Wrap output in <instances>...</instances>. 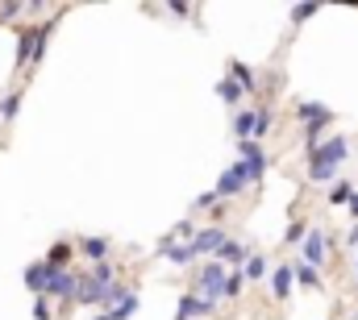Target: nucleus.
Wrapping results in <instances>:
<instances>
[{
    "label": "nucleus",
    "instance_id": "obj_24",
    "mask_svg": "<svg viewBox=\"0 0 358 320\" xmlns=\"http://www.w3.org/2000/svg\"><path fill=\"white\" fill-rule=\"evenodd\" d=\"M138 308H142V300H138V291H129V296H125L117 308H108V317H113V320H129Z\"/></svg>",
    "mask_w": 358,
    "mask_h": 320
},
{
    "label": "nucleus",
    "instance_id": "obj_31",
    "mask_svg": "<svg viewBox=\"0 0 358 320\" xmlns=\"http://www.w3.org/2000/svg\"><path fill=\"white\" fill-rule=\"evenodd\" d=\"M317 13H321L317 4H300V8H292V25H304V21H308V17H317Z\"/></svg>",
    "mask_w": 358,
    "mask_h": 320
},
{
    "label": "nucleus",
    "instance_id": "obj_34",
    "mask_svg": "<svg viewBox=\"0 0 358 320\" xmlns=\"http://www.w3.org/2000/svg\"><path fill=\"white\" fill-rule=\"evenodd\" d=\"M167 13H176V17H187V13H192V4H167Z\"/></svg>",
    "mask_w": 358,
    "mask_h": 320
},
{
    "label": "nucleus",
    "instance_id": "obj_37",
    "mask_svg": "<svg viewBox=\"0 0 358 320\" xmlns=\"http://www.w3.org/2000/svg\"><path fill=\"white\" fill-rule=\"evenodd\" d=\"M96 320H113V317H108V312H100V317H96Z\"/></svg>",
    "mask_w": 358,
    "mask_h": 320
},
{
    "label": "nucleus",
    "instance_id": "obj_2",
    "mask_svg": "<svg viewBox=\"0 0 358 320\" xmlns=\"http://www.w3.org/2000/svg\"><path fill=\"white\" fill-rule=\"evenodd\" d=\"M50 34H55V21H46V25H25V29H17V67L25 71V67H34V63H42V54H46V42H50Z\"/></svg>",
    "mask_w": 358,
    "mask_h": 320
},
{
    "label": "nucleus",
    "instance_id": "obj_21",
    "mask_svg": "<svg viewBox=\"0 0 358 320\" xmlns=\"http://www.w3.org/2000/svg\"><path fill=\"white\" fill-rule=\"evenodd\" d=\"M242 275H246V283H263V275H271V262L263 254H250L246 266H242Z\"/></svg>",
    "mask_w": 358,
    "mask_h": 320
},
{
    "label": "nucleus",
    "instance_id": "obj_12",
    "mask_svg": "<svg viewBox=\"0 0 358 320\" xmlns=\"http://www.w3.org/2000/svg\"><path fill=\"white\" fill-rule=\"evenodd\" d=\"M155 249H159V258H167L171 266H192V262H196V249H192V241H183V245H167V241H159Z\"/></svg>",
    "mask_w": 358,
    "mask_h": 320
},
{
    "label": "nucleus",
    "instance_id": "obj_8",
    "mask_svg": "<svg viewBox=\"0 0 358 320\" xmlns=\"http://www.w3.org/2000/svg\"><path fill=\"white\" fill-rule=\"evenodd\" d=\"M250 254H255V249H250L246 241H238V238H225V241H221V249H217V262H221L225 270H242Z\"/></svg>",
    "mask_w": 358,
    "mask_h": 320
},
{
    "label": "nucleus",
    "instance_id": "obj_32",
    "mask_svg": "<svg viewBox=\"0 0 358 320\" xmlns=\"http://www.w3.org/2000/svg\"><path fill=\"white\" fill-rule=\"evenodd\" d=\"M34 320H55V312H50V300H46V296H38V300H34Z\"/></svg>",
    "mask_w": 358,
    "mask_h": 320
},
{
    "label": "nucleus",
    "instance_id": "obj_1",
    "mask_svg": "<svg viewBox=\"0 0 358 320\" xmlns=\"http://www.w3.org/2000/svg\"><path fill=\"white\" fill-rule=\"evenodd\" d=\"M346 154H350V142L342 138V133H329L313 154H308V183H338V170L346 166Z\"/></svg>",
    "mask_w": 358,
    "mask_h": 320
},
{
    "label": "nucleus",
    "instance_id": "obj_29",
    "mask_svg": "<svg viewBox=\"0 0 358 320\" xmlns=\"http://www.w3.org/2000/svg\"><path fill=\"white\" fill-rule=\"evenodd\" d=\"M304 238H308V221H292L283 233V245H304Z\"/></svg>",
    "mask_w": 358,
    "mask_h": 320
},
{
    "label": "nucleus",
    "instance_id": "obj_16",
    "mask_svg": "<svg viewBox=\"0 0 358 320\" xmlns=\"http://www.w3.org/2000/svg\"><path fill=\"white\" fill-rule=\"evenodd\" d=\"M321 117H334V108L329 104H317V100H296V121L300 125H313Z\"/></svg>",
    "mask_w": 358,
    "mask_h": 320
},
{
    "label": "nucleus",
    "instance_id": "obj_27",
    "mask_svg": "<svg viewBox=\"0 0 358 320\" xmlns=\"http://www.w3.org/2000/svg\"><path fill=\"white\" fill-rule=\"evenodd\" d=\"M242 287H246V275H242V270H229V275H225V300H229V304L242 300Z\"/></svg>",
    "mask_w": 358,
    "mask_h": 320
},
{
    "label": "nucleus",
    "instance_id": "obj_9",
    "mask_svg": "<svg viewBox=\"0 0 358 320\" xmlns=\"http://www.w3.org/2000/svg\"><path fill=\"white\" fill-rule=\"evenodd\" d=\"M225 238H229V229H225V225H204V229H196V238H192L196 258H204V254H217Z\"/></svg>",
    "mask_w": 358,
    "mask_h": 320
},
{
    "label": "nucleus",
    "instance_id": "obj_19",
    "mask_svg": "<svg viewBox=\"0 0 358 320\" xmlns=\"http://www.w3.org/2000/svg\"><path fill=\"white\" fill-rule=\"evenodd\" d=\"M80 249L88 254L92 262H108V249H113V241H108V238H80Z\"/></svg>",
    "mask_w": 358,
    "mask_h": 320
},
{
    "label": "nucleus",
    "instance_id": "obj_7",
    "mask_svg": "<svg viewBox=\"0 0 358 320\" xmlns=\"http://www.w3.org/2000/svg\"><path fill=\"white\" fill-rule=\"evenodd\" d=\"M246 187H250V183H246V170H242V162H229V166L221 170V179H217V187H213V191H217L221 200H234V196H242Z\"/></svg>",
    "mask_w": 358,
    "mask_h": 320
},
{
    "label": "nucleus",
    "instance_id": "obj_4",
    "mask_svg": "<svg viewBox=\"0 0 358 320\" xmlns=\"http://www.w3.org/2000/svg\"><path fill=\"white\" fill-rule=\"evenodd\" d=\"M238 162L246 170V183H263V175H267V166H271V154L263 150V142H238Z\"/></svg>",
    "mask_w": 358,
    "mask_h": 320
},
{
    "label": "nucleus",
    "instance_id": "obj_20",
    "mask_svg": "<svg viewBox=\"0 0 358 320\" xmlns=\"http://www.w3.org/2000/svg\"><path fill=\"white\" fill-rule=\"evenodd\" d=\"M271 129H275V108H271V104L255 108V138H250V142H263Z\"/></svg>",
    "mask_w": 358,
    "mask_h": 320
},
{
    "label": "nucleus",
    "instance_id": "obj_22",
    "mask_svg": "<svg viewBox=\"0 0 358 320\" xmlns=\"http://www.w3.org/2000/svg\"><path fill=\"white\" fill-rule=\"evenodd\" d=\"M292 275H296V287H313V291H317V287H321V275H317V270H313V266H304V262H300V258H296V262H292Z\"/></svg>",
    "mask_w": 358,
    "mask_h": 320
},
{
    "label": "nucleus",
    "instance_id": "obj_5",
    "mask_svg": "<svg viewBox=\"0 0 358 320\" xmlns=\"http://www.w3.org/2000/svg\"><path fill=\"white\" fill-rule=\"evenodd\" d=\"M329 249H334V241L325 238V229H321V225H308V238L300 245V262L313 266V270H321V266H329V262H325Z\"/></svg>",
    "mask_w": 358,
    "mask_h": 320
},
{
    "label": "nucleus",
    "instance_id": "obj_38",
    "mask_svg": "<svg viewBox=\"0 0 358 320\" xmlns=\"http://www.w3.org/2000/svg\"><path fill=\"white\" fill-rule=\"evenodd\" d=\"M355 320H358V312H355Z\"/></svg>",
    "mask_w": 358,
    "mask_h": 320
},
{
    "label": "nucleus",
    "instance_id": "obj_36",
    "mask_svg": "<svg viewBox=\"0 0 358 320\" xmlns=\"http://www.w3.org/2000/svg\"><path fill=\"white\" fill-rule=\"evenodd\" d=\"M355 291H358V258H355Z\"/></svg>",
    "mask_w": 358,
    "mask_h": 320
},
{
    "label": "nucleus",
    "instance_id": "obj_13",
    "mask_svg": "<svg viewBox=\"0 0 358 320\" xmlns=\"http://www.w3.org/2000/svg\"><path fill=\"white\" fill-rule=\"evenodd\" d=\"M50 275H55V270H50L46 262H29V266H25V287H29L34 296H46V283H50Z\"/></svg>",
    "mask_w": 358,
    "mask_h": 320
},
{
    "label": "nucleus",
    "instance_id": "obj_23",
    "mask_svg": "<svg viewBox=\"0 0 358 320\" xmlns=\"http://www.w3.org/2000/svg\"><path fill=\"white\" fill-rule=\"evenodd\" d=\"M217 96H221V100H225V104H229V108H238V104H242V100H246V92H242V87H238V83L229 80V75H225V80L217 83Z\"/></svg>",
    "mask_w": 358,
    "mask_h": 320
},
{
    "label": "nucleus",
    "instance_id": "obj_17",
    "mask_svg": "<svg viewBox=\"0 0 358 320\" xmlns=\"http://www.w3.org/2000/svg\"><path fill=\"white\" fill-rule=\"evenodd\" d=\"M229 133H234L238 142H250V138H255V108H242V112H234V125H229Z\"/></svg>",
    "mask_w": 358,
    "mask_h": 320
},
{
    "label": "nucleus",
    "instance_id": "obj_35",
    "mask_svg": "<svg viewBox=\"0 0 358 320\" xmlns=\"http://www.w3.org/2000/svg\"><path fill=\"white\" fill-rule=\"evenodd\" d=\"M346 245H350V249H358V221H355V229L346 233Z\"/></svg>",
    "mask_w": 358,
    "mask_h": 320
},
{
    "label": "nucleus",
    "instance_id": "obj_33",
    "mask_svg": "<svg viewBox=\"0 0 358 320\" xmlns=\"http://www.w3.org/2000/svg\"><path fill=\"white\" fill-rule=\"evenodd\" d=\"M17 13H25V4H0V17H17Z\"/></svg>",
    "mask_w": 358,
    "mask_h": 320
},
{
    "label": "nucleus",
    "instance_id": "obj_11",
    "mask_svg": "<svg viewBox=\"0 0 358 320\" xmlns=\"http://www.w3.org/2000/svg\"><path fill=\"white\" fill-rule=\"evenodd\" d=\"M292 283H296V275H292V262H275L271 266V296L283 304V300H292Z\"/></svg>",
    "mask_w": 358,
    "mask_h": 320
},
{
    "label": "nucleus",
    "instance_id": "obj_25",
    "mask_svg": "<svg viewBox=\"0 0 358 320\" xmlns=\"http://www.w3.org/2000/svg\"><path fill=\"white\" fill-rule=\"evenodd\" d=\"M350 196H355V183H346V179H338V183H329V204H334V208H342V204H350Z\"/></svg>",
    "mask_w": 358,
    "mask_h": 320
},
{
    "label": "nucleus",
    "instance_id": "obj_28",
    "mask_svg": "<svg viewBox=\"0 0 358 320\" xmlns=\"http://www.w3.org/2000/svg\"><path fill=\"white\" fill-rule=\"evenodd\" d=\"M21 96H25V92H8V96L0 100V117H4V121H17V112H21Z\"/></svg>",
    "mask_w": 358,
    "mask_h": 320
},
{
    "label": "nucleus",
    "instance_id": "obj_15",
    "mask_svg": "<svg viewBox=\"0 0 358 320\" xmlns=\"http://www.w3.org/2000/svg\"><path fill=\"white\" fill-rule=\"evenodd\" d=\"M213 312V304H204L200 296H179V312H176V320H200V317H208Z\"/></svg>",
    "mask_w": 358,
    "mask_h": 320
},
{
    "label": "nucleus",
    "instance_id": "obj_14",
    "mask_svg": "<svg viewBox=\"0 0 358 320\" xmlns=\"http://www.w3.org/2000/svg\"><path fill=\"white\" fill-rule=\"evenodd\" d=\"M225 75L238 83V87H242L246 96H255V92H259V80H255V71H250V67H246L242 59H229V71H225Z\"/></svg>",
    "mask_w": 358,
    "mask_h": 320
},
{
    "label": "nucleus",
    "instance_id": "obj_6",
    "mask_svg": "<svg viewBox=\"0 0 358 320\" xmlns=\"http://www.w3.org/2000/svg\"><path fill=\"white\" fill-rule=\"evenodd\" d=\"M108 291H113V287L96 283L92 275H80V283H76V300H71V304H84V308H108Z\"/></svg>",
    "mask_w": 358,
    "mask_h": 320
},
{
    "label": "nucleus",
    "instance_id": "obj_18",
    "mask_svg": "<svg viewBox=\"0 0 358 320\" xmlns=\"http://www.w3.org/2000/svg\"><path fill=\"white\" fill-rule=\"evenodd\" d=\"M71 254H76V245H71V241H59V245H50V254H46L42 262H46L50 270H67V266H71Z\"/></svg>",
    "mask_w": 358,
    "mask_h": 320
},
{
    "label": "nucleus",
    "instance_id": "obj_26",
    "mask_svg": "<svg viewBox=\"0 0 358 320\" xmlns=\"http://www.w3.org/2000/svg\"><path fill=\"white\" fill-rule=\"evenodd\" d=\"M221 204H225V200H221L217 191H200V196L192 200V212H217Z\"/></svg>",
    "mask_w": 358,
    "mask_h": 320
},
{
    "label": "nucleus",
    "instance_id": "obj_3",
    "mask_svg": "<svg viewBox=\"0 0 358 320\" xmlns=\"http://www.w3.org/2000/svg\"><path fill=\"white\" fill-rule=\"evenodd\" d=\"M225 275H229V270H225L221 262H204V266L196 270V287H192V296H200V300L213 304V308L225 304Z\"/></svg>",
    "mask_w": 358,
    "mask_h": 320
},
{
    "label": "nucleus",
    "instance_id": "obj_10",
    "mask_svg": "<svg viewBox=\"0 0 358 320\" xmlns=\"http://www.w3.org/2000/svg\"><path fill=\"white\" fill-rule=\"evenodd\" d=\"M76 283H80V275H71V270H55L50 283H46V300H63V304H71V300H76Z\"/></svg>",
    "mask_w": 358,
    "mask_h": 320
},
{
    "label": "nucleus",
    "instance_id": "obj_30",
    "mask_svg": "<svg viewBox=\"0 0 358 320\" xmlns=\"http://www.w3.org/2000/svg\"><path fill=\"white\" fill-rule=\"evenodd\" d=\"M92 279H96V283H104V287H113V279H117L113 262H96V266H92Z\"/></svg>",
    "mask_w": 358,
    "mask_h": 320
}]
</instances>
